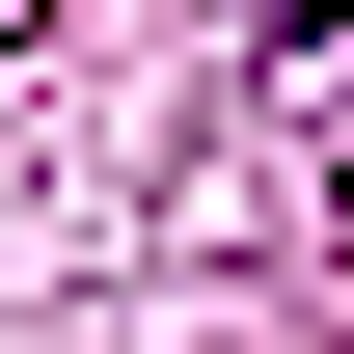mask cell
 <instances>
[{
	"label": "cell",
	"mask_w": 354,
	"mask_h": 354,
	"mask_svg": "<svg viewBox=\"0 0 354 354\" xmlns=\"http://www.w3.org/2000/svg\"><path fill=\"white\" fill-rule=\"evenodd\" d=\"M327 28H354V0H272V55H327Z\"/></svg>",
	"instance_id": "1"
}]
</instances>
